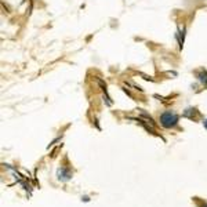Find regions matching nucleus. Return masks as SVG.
<instances>
[{
  "instance_id": "7ed1b4c3",
  "label": "nucleus",
  "mask_w": 207,
  "mask_h": 207,
  "mask_svg": "<svg viewBox=\"0 0 207 207\" xmlns=\"http://www.w3.org/2000/svg\"><path fill=\"white\" fill-rule=\"evenodd\" d=\"M203 124H204V127L207 128V119H206V120H204V122H203Z\"/></svg>"
},
{
  "instance_id": "f03ea898",
  "label": "nucleus",
  "mask_w": 207,
  "mask_h": 207,
  "mask_svg": "<svg viewBox=\"0 0 207 207\" xmlns=\"http://www.w3.org/2000/svg\"><path fill=\"white\" fill-rule=\"evenodd\" d=\"M58 179H61V181H68V179H71L72 177V173L69 171V170H66V168H60L58 170Z\"/></svg>"
},
{
  "instance_id": "f257e3e1",
  "label": "nucleus",
  "mask_w": 207,
  "mask_h": 207,
  "mask_svg": "<svg viewBox=\"0 0 207 207\" xmlns=\"http://www.w3.org/2000/svg\"><path fill=\"white\" fill-rule=\"evenodd\" d=\"M177 123H178V115L174 113V112L167 111L160 116V124L166 128L174 127V126H177Z\"/></svg>"
}]
</instances>
